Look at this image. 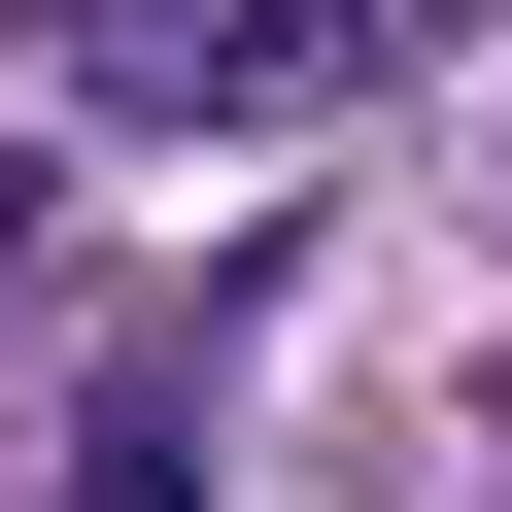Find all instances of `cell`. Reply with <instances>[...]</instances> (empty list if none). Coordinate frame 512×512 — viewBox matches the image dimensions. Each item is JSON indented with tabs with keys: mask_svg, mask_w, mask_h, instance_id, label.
<instances>
[{
	"mask_svg": "<svg viewBox=\"0 0 512 512\" xmlns=\"http://www.w3.org/2000/svg\"><path fill=\"white\" fill-rule=\"evenodd\" d=\"M35 69H69V137H308L410 69V0H35Z\"/></svg>",
	"mask_w": 512,
	"mask_h": 512,
	"instance_id": "cell-1",
	"label": "cell"
},
{
	"mask_svg": "<svg viewBox=\"0 0 512 512\" xmlns=\"http://www.w3.org/2000/svg\"><path fill=\"white\" fill-rule=\"evenodd\" d=\"M69 512H205V376H171V342H137L103 410H69Z\"/></svg>",
	"mask_w": 512,
	"mask_h": 512,
	"instance_id": "cell-2",
	"label": "cell"
},
{
	"mask_svg": "<svg viewBox=\"0 0 512 512\" xmlns=\"http://www.w3.org/2000/svg\"><path fill=\"white\" fill-rule=\"evenodd\" d=\"M35 205H69V171H35V137H0V274H35Z\"/></svg>",
	"mask_w": 512,
	"mask_h": 512,
	"instance_id": "cell-3",
	"label": "cell"
}]
</instances>
